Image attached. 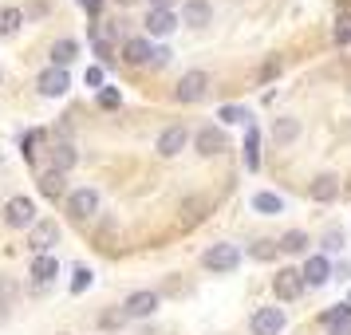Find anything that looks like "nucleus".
Returning <instances> with one entry per match:
<instances>
[{
	"mask_svg": "<svg viewBox=\"0 0 351 335\" xmlns=\"http://www.w3.org/2000/svg\"><path fill=\"white\" fill-rule=\"evenodd\" d=\"M202 264H206L209 272H233L241 264V249L237 245H229V240H217V245H209L206 249Z\"/></svg>",
	"mask_w": 351,
	"mask_h": 335,
	"instance_id": "nucleus-1",
	"label": "nucleus"
},
{
	"mask_svg": "<svg viewBox=\"0 0 351 335\" xmlns=\"http://www.w3.org/2000/svg\"><path fill=\"white\" fill-rule=\"evenodd\" d=\"M206 91H209V75L206 71H186L182 79H178V103H202L206 99Z\"/></svg>",
	"mask_w": 351,
	"mask_h": 335,
	"instance_id": "nucleus-2",
	"label": "nucleus"
},
{
	"mask_svg": "<svg viewBox=\"0 0 351 335\" xmlns=\"http://www.w3.org/2000/svg\"><path fill=\"white\" fill-rule=\"evenodd\" d=\"M4 221L12 225V229H32V225H36V206H32V197L16 193V197L4 206Z\"/></svg>",
	"mask_w": 351,
	"mask_h": 335,
	"instance_id": "nucleus-3",
	"label": "nucleus"
},
{
	"mask_svg": "<svg viewBox=\"0 0 351 335\" xmlns=\"http://www.w3.org/2000/svg\"><path fill=\"white\" fill-rule=\"evenodd\" d=\"M67 213L83 221V217H95L99 213V193L95 190H71L67 193Z\"/></svg>",
	"mask_w": 351,
	"mask_h": 335,
	"instance_id": "nucleus-4",
	"label": "nucleus"
},
{
	"mask_svg": "<svg viewBox=\"0 0 351 335\" xmlns=\"http://www.w3.org/2000/svg\"><path fill=\"white\" fill-rule=\"evenodd\" d=\"M272 292L280 296V300H296L304 292V272L296 269H280L276 276H272Z\"/></svg>",
	"mask_w": 351,
	"mask_h": 335,
	"instance_id": "nucleus-5",
	"label": "nucleus"
},
{
	"mask_svg": "<svg viewBox=\"0 0 351 335\" xmlns=\"http://www.w3.org/2000/svg\"><path fill=\"white\" fill-rule=\"evenodd\" d=\"M280 332H285V308L253 312V335H280Z\"/></svg>",
	"mask_w": 351,
	"mask_h": 335,
	"instance_id": "nucleus-6",
	"label": "nucleus"
},
{
	"mask_svg": "<svg viewBox=\"0 0 351 335\" xmlns=\"http://www.w3.org/2000/svg\"><path fill=\"white\" fill-rule=\"evenodd\" d=\"M60 240V229H56V221H36L32 229H28V245H32L36 256H44Z\"/></svg>",
	"mask_w": 351,
	"mask_h": 335,
	"instance_id": "nucleus-7",
	"label": "nucleus"
},
{
	"mask_svg": "<svg viewBox=\"0 0 351 335\" xmlns=\"http://www.w3.org/2000/svg\"><path fill=\"white\" fill-rule=\"evenodd\" d=\"M36 87H40V95H64L67 87H71V79H67V67H48V71H40V79H36Z\"/></svg>",
	"mask_w": 351,
	"mask_h": 335,
	"instance_id": "nucleus-8",
	"label": "nucleus"
},
{
	"mask_svg": "<svg viewBox=\"0 0 351 335\" xmlns=\"http://www.w3.org/2000/svg\"><path fill=\"white\" fill-rule=\"evenodd\" d=\"M190 142V134H186V127H166L158 134V154L162 158H174V154H182V146Z\"/></svg>",
	"mask_w": 351,
	"mask_h": 335,
	"instance_id": "nucleus-9",
	"label": "nucleus"
},
{
	"mask_svg": "<svg viewBox=\"0 0 351 335\" xmlns=\"http://www.w3.org/2000/svg\"><path fill=\"white\" fill-rule=\"evenodd\" d=\"M154 308H158V292H130L127 303H123V312H127V316H134V319L150 316Z\"/></svg>",
	"mask_w": 351,
	"mask_h": 335,
	"instance_id": "nucleus-10",
	"label": "nucleus"
},
{
	"mask_svg": "<svg viewBox=\"0 0 351 335\" xmlns=\"http://www.w3.org/2000/svg\"><path fill=\"white\" fill-rule=\"evenodd\" d=\"M178 28V16L170 8H150V16H146V32L150 36H170Z\"/></svg>",
	"mask_w": 351,
	"mask_h": 335,
	"instance_id": "nucleus-11",
	"label": "nucleus"
},
{
	"mask_svg": "<svg viewBox=\"0 0 351 335\" xmlns=\"http://www.w3.org/2000/svg\"><path fill=\"white\" fill-rule=\"evenodd\" d=\"M193 146H197V154H206V158H213V154H221L225 150V138L217 127H202L197 130V138H193Z\"/></svg>",
	"mask_w": 351,
	"mask_h": 335,
	"instance_id": "nucleus-12",
	"label": "nucleus"
},
{
	"mask_svg": "<svg viewBox=\"0 0 351 335\" xmlns=\"http://www.w3.org/2000/svg\"><path fill=\"white\" fill-rule=\"evenodd\" d=\"M182 20H186L190 28H206L209 20H213V8H209V0H186V8H182Z\"/></svg>",
	"mask_w": 351,
	"mask_h": 335,
	"instance_id": "nucleus-13",
	"label": "nucleus"
},
{
	"mask_svg": "<svg viewBox=\"0 0 351 335\" xmlns=\"http://www.w3.org/2000/svg\"><path fill=\"white\" fill-rule=\"evenodd\" d=\"M56 272H60V260H56L51 253H44V256H36V260H32L28 276H32L36 284H48V280H56Z\"/></svg>",
	"mask_w": 351,
	"mask_h": 335,
	"instance_id": "nucleus-14",
	"label": "nucleus"
},
{
	"mask_svg": "<svg viewBox=\"0 0 351 335\" xmlns=\"http://www.w3.org/2000/svg\"><path fill=\"white\" fill-rule=\"evenodd\" d=\"M123 60L134 67H143V64H154V48L146 44V40H127L123 44Z\"/></svg>",
	"mask_w": 351,
	"mask_h": 335,
	"instance_id": "nucleus-15",
	"label": "nucleus"
},
{
	"mask_svg": "<svg viewBox=\"0 0 351 335\" xmlns=\"http://www.w3.org/2000/svg\"><path fill=\"white\" fill-rule=\"evenodd\" d=\"M328 276H332V264H328V256H312L308 264H304V284H328Z\"/></svg>",
	"mask_w": 351,
	"mask_h": 335,
	"instance_id": "nucleus-16",
	"label": "nucleus"
},
{
	"mask_svg": "<svg viewBox=\"0 0 351 335\" xmlns=\"http://www.w3.org/2000/svg\"><path fill=\"white\" fill-rule=\"evenodd\" d=\"M312 197H316L319 206L335 201V197H339V177L335 174H319L316 182H312Z\"/></svg>",
	"mask_w": 351,
	"mask_h": 335,
	"instance_id": "nucleus-17",
	"label": "nucleus"
},
{
	"mask_svg": "<svg viewBox=\"0 0 351 335\" xmlns=\"http://www.w3.org/2000/svg\"><path fill=\"white\" fill-rule=\"evenodd\" d=\"M40 193L44 197H64L67 193V174H60V170H48V174H40Z\"/></svg>",
	"mask_w": 351,
	"mask_h": 335,
	"instance_id": "nucleus-18",
	"label": "nucleus"
},
{
	"mask_svg": "<svg viewBox=\"0 0 351 335\" xmlns=\"http://www.w3.org/2000/svg\"><path fill=\"white\" fill-rule=\"evenodd\" d=\"M75 51H80V44H75V40H56V44H51V67H67L71 64V60H75Z\"/></svg>",
	"mask_w": 351,
	"mask_h": 335,
	"instance_id": "nucleus-19",
	"label": "nucleus"
},
{
	"mask_svg": "<svg viewBox=\"0 0 351 335\" xmlns=\"http://www.w3.org/2000/svg\"><path fill=\"white\" fill-rule=\"evenodd\" d=\"M249 206H253V213H265V217H272V213H285V201H280V197H276V193H253V201H249Z\"/></svg>",
	"mask_w": 351,
	"mask_h": 335,
	"instance_id": "nucleus-20",
	"label": "nucleus"
},
{
	"mask_svg": "<svg viewBox=\"0 0 351 335\" xmlns=\"http://www.w3.org/2000/svg\"><path fill=\"white\" fill-rule=\"evenodd\" d=\"M245 166L249 170H261V130L256 127H249V134H245Z\"/></svg>",
	"mask_w": 351,
	"mask_h": 335,
	"instance_id": "nucleus-21",
	"label": "nucleus"
},
{
	"mask_svg": "<svg viewBox=\"0 0 351 335\" xmlns=\"http://www.w3.org/2000/svg\"><path fill=\"white\" fill-rule=\"evenodd\" d=\"M20 24H24V12H20L16 4H4L0 8V36H12Z\"/></svg>",
	"mask_w": 351,
	"mask_h": 335,
	"instance_id": "nucleus-22",
	"label": "nucleus"
},
{
	"mask_svg": "<svg viewBox=\"0 0 351 335\" xmlns=\"http://www.w3.org/2000/svg\"><path fill=\"white\" fill-rule=\"evenodd\" d=\"M75 158H80V154H75V150H71L67 142H60L56 150H51V170H60V174H67V170L75 166Z\"/></svg>",
	"mask_w": 351,
	"mask_h": 335,
	"instance_id": "nucleus-23",
	"label": "nucleus"
},
{
	"mask_svg": "<svg viewBox=\"0 0 351 335\" xmlns=\"http://www.w3.org/2000/svg\"><path fill=\"white\" fill-rule=\"evenodd\" d=\"M272 134H276V142L285 146V142H292V138L300 134V123H296V119H276V127H272Z\"/></svg>",
	"mask_w": 351,
	"mask_h": 335,
	"instance_id": "nucleus-24",
	"label": "nucleus"
},
{
	"mask_svg": "<svg viewBox=\"0 0 351 335\" xmlns=\"http://www.w3.org/2000/svg\"><path fill=\"white\" fill-rule=\"evenodd\" d=\"M280 249H285V253H304V249H308V233H300V229H288L285 237H280Z\"/></svg>",
	"mask_w": 351,
	"mask_h": 335,
	"instance_id": "nucleus-25",
	"label": "nucleus"
},
{
	"mask_svg": "<svg viewBox=\"0 0 351 335\" xmlns=\"http://www.w3.org/2000/svg\"><path fill=\"white\" fill-rule=\"evenodd\" d=\"M351 316V303H335L332 312H324V323L332 327V323H339V319H348Z\"/></svg>",
	"mask_w": 351,
	"mask_h": 335,
	"instance_id": "nucleus-26",
	"label": "nucleus"
},
{
	"mask_svg": "<svg viewBox=\"0 0 351 335\" xmlns=\"http://www.w3.org/2000/svg\"><path fill=\"white\" fill-rule=\"evenodd\" d=\"M249 253H253L256 260H272V256H276V245H272V240H256Z\"/></svg>",
	"mask_w": 351,
	"mask_h": 335,
	"instance_id": "nucleus-27",
	"label": "nucleus"
},
{
	"mask_svg": "<svg viewBox=\"0 0 351 335\" xmlns=\"http://www.w3.org/2000/svg\"><path fill=\"white\" fill-rule=\"evenodd\" d=\"M335 44H351V16L335 20Z\"/></svg>",
	"mask_w": 351,
	"mask_h": 335,
	"instance_id": "nucleus-28",
	"label": "nucleus"
},
{
	"mask_svg": "<svg viewBox=\"0 0 351 335\" xmlns=\"http://www.w3.org/2000/svg\"><path fill=\"white\" fill-rule=\"evenodd\" d=\"M91 284V269H75V280H71V292H83Z\"/></svg>",
	"mask_w": 351,
	"mask_h": 335,
	"instance_id": "nucleus-29",
	"label": "nucleus"
},
{
	"mask_svg": "<svg viewBox=\"0 0 351 335\" xmlns=\"http://www.w3.org/2000/svg\"><path fill=\"white\" fill-rule=\"evenodd\" d=\"M241 119H245L241 107H221V123H241Z\"/></svg>",
	"mask_w": 351,
	"mask_h": 335,
	"instance_id": "nucleus-30",
	"label": "nucleus"
},
{
	"mask_svg": "<svg viewBox=\"0 0 351 335\" xmlns=\"http://www.w3.org/2000/svg\"><path fill=\"white\" fill-rule=\"evenodd\" d=\"M87 87H103V67H87Z\"/></svg>",
	"mask_w": 351,
	"mask_h": 335,
	"instance_id": "nucleus-31",
	"label": "nucleus"
},
{
	"mask_svg": "<svg viewBox=\"0 0 351 335\" xmlns=\"http://www.w3.org/2000/svg\"><path fill=\"white\" fill-rule=\"evenodd\" d=\"M328 332H332V335H351V316H348V319H339V323H332Z\"/></svg>",
	"mask_w": 351,
	"mask_h": 335,
	"instance_id": "nucleus-32",
	"label": "nucleus"
},
{
	"mask_svg": "<svg viewBox=\"0 0 351 335\" xmlns=\"http://www.w3.org/2000/svg\"><path fill=\"white\" fill-rule=\"evenodd\" d=\"M99 103H103V107H119V91H111V87H107V91L99 95Z\"/></svg>",
	"mask_w": 351,
	"mask_h": 335,
	"instance_id": "nucleus-33",
	"label": "nucleus"
},
{
	"mask_svg": "<svg viewBox=\"0 0 351 335\" xmlns=\"http://www.w3.org/2000/svg\"><path fill=\"white\" fill-rule=\"evenodd\" d=\"M324 249H328V253H335V249H339V233H335V229L324 237Z\"/></svg>",
	"mask_w": 351,
	"mask_h": 335,
	"instance_id": "nucleus-34",
	"label": "nucleus"
},
{
	"mask_svg": "<svg viewBox=\"0 0 351 335\" xmlns=\"http://www.w3.org/2000/svg\"><path fill=\"white\" fill-rule=\"evenodd\" d=\"M83 8H87V12H99V4H103V0H80Z\"/></svg>",
	"mask_w": 351,
	"mask_h": 335,
	"instance_id": "nucleus-35",
	"label": "nucleus"
},
{
	"mask_svg": "<svg viewBox=\"0 0 351 335\" xmlns=\"http://www.w3.org/2000/svg\"><path fill=\"white\" fill-rule=\"evenodd\" d=\"M150 4H154V8H170V0H150Z\"/></svg>",
	"mask_w": 351,
	"mask_h": 335,
	"instance_id": "nucleus-36",
	"label": "nucleus"
},
{
	"mask_svg": "<svg viewBox=\"0 0 351 335\" xmlns=\"http://www.w3.org/2000/svg\"><path fill=\"white\" fill-rule=\"evenodd\" d=\"M348 197H351V177H348Z\"/></svg>",
	"mask_w": 351,
	"mask_h": 335,
	"instance_id": "nucleus-37",
	"label": "nucleus"
},
{
	"mask_svg": "<svg viewBox=\"0 0 351 335\" xmlns=\"http://www.w3.org/2000/svg\"><path fill=\"white\" fill-rule=\"evenodd\" d=\"M119 4H134V0H119Z\"/></svg>",
	"mask_w": 351,
	"mask_h": 335,
	"instance_id": "nucleus-38",
	"label": "nucleus"
}]
</instances>
